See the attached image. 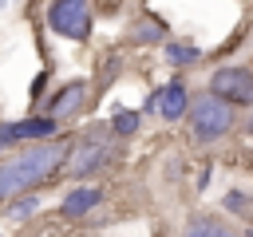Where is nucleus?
Here are the masks:
<instances>
[{
  "instance_id": "6e6552de",
  "label": "nucleus",
  "mask_w": 253,
  "mask_h": 237,
  "mask_svg": "<svg viewBox=\"0 0 253 237\" xmlns=\"http://www.w3.org/2000/svg\"><path fill=\"white\" fill-rule=\"evenodd\" d=\"M83 99H87V83H67L63 91H55L51 99H47V118H67V115H75L79 107H83Z\"/></svg>"
},
{
  "instance_id": "9d476101",
  "label": "nucleus",
  "mask_w": 253,
  "mask_h": 237,
  "mask_svg": "<svg viewBox=\"0 0 253 237\" xmlns=\"http://www.w3.org/2000/svg\"><path fill=\"white\" fill-rule=\"evenodd\" d=\"M186 237H237L229 225H221L217 217H210V213H198V217H190V225H186Z\"/></svg>"
},
{
  "instance_id": "39448f33",
  "label": "nucleus",
  "mask_w": 253,
  "mask_h": 237,
  "mask_svg": "<svg viewBox=\"0 0 253 237\" xmlns=\"http://www.w3.org/2000/svg\"><path fill=\"white\" fill-rule=\"evenodd\" d=\"M210 95L225 99L229 107H249L253 103V71H245V67H217L210 75Z\"/></svg>"
},
{
  "instance_id": "0eeeda50",
  "label": "nucleus",
  "mask_w": 253,
  "mask_h": 237,
  "mask_svg": "<svg viewBox=\"0 0 253 237\" xmlns=\"http://www.w3.org/2000/svg\"><path fill=\"white\" fill-rule=\"evenodd\" d=\"M190 99H194V95H186V87L174 79V83L158 87V91L146 99V107H150L154 115H162V118H170V122H174V118H182V115L190 111Z\"/></svg>"
},
{
  "instance_id": "4468645a",
  "label": "nucleus",
  "mask_w": 253,
  "mask_h": 237,
  "mask_svg": "<svg viewBox=\"0 0 253 237\" xmlns=\"http://www.w3.org/2000/svg\"><path fill=\"white\" fill-rule=\"evenodd\" d=\"M36 209H40V198H36V194H24V198H20V201H16V205H12L8 213H12L16 221H28V217H32Z\"/></svg>"
},
{
  "instance_id": "20e7f679",
  "label": "nucleus",
  "mask_w": 253,
  "mask_h": 237,
  "mask_svg": "<svg viewBox=\"0 0 253 237\" xmlns=\"http://www.w3.org/2000/svg\"><path fill=\"white\" fill-rule=\"evenodd\" d=\"M47 28L63 40L83 43L91 36V0H51L47 4Z\"/></svg>"
},
{
  "instance_id": "2eb2a0df",
  "label": "nucleus",
  "mask_w": 253,
  "mask_h": 237,
  "mask_svg": "<svg viewBox=\"0 0 253 237\" xmlns=\"http://www.w3.org/2000/svg\"><path fill=\"white\" fill-rule=\"evenodd\" d=\"M225 209H229V213H241V217H245V213H249V198H245L241 190H229V194H225Z\"/></svg>"
},
{
  "instance_id": "dca6fc26",
  "label": "nucleus",
  "mask_w": 253,
  "mask_h": 237,
  "mask_svg": "<svg viewBox=\"0 0 253 237\" xmlns=\"http://www.w3.org/2000/svg\"><path fill=\"white\" fill-rule=\"evenodd\" d=\"M249 237H253V229H249Z\"/></svg>"
},
{
  "instance_id": "423d86ee",
  "label": "nucleus",
  "mask_w": 253,
  "mask_h": 237,
  "mask_svg": "<svg viewBox=\"0 0 253 237\" xmlns=\"http://www.w3.org/2000/svg\"><path fill=\"white\" fill-rule=\"evenodd\" d=\"M55 134V118H20V122H0V150L20 146L28 138H51Z\"/></svg>"
},
{
  "instance_id": "ddd939ff",
  "label": "nucleus",
  "mask_w": 253,
  "mask_h": 237,
  "mask_svg": "<svg viewBox=\"0 0 253 237\" xmlns=\"http://www.w3.org/2000/svg\"><path fill=\"white\" fill-rule=\"evenodd\" d=\"M202 51L194 47V43H166V59L170 63H194Z\"/></svg>"
},
{
  "instance_id": "f257e3e1",
  "label": "nucleus",
  "mask_w": 253,
  "mask_h": 237,
  "mask_svg": "<svg viewBox=\"0 0 253 237\" xmlns=\"http://www.w3.org/2000/svg\"><path fill=\"white\" fill-rule=\"evenodd\" d=\"M67 142H32L24 154L0 166V201H8L12 194H32V186L47 182L59 166H67Z\"/></svg>"
},
{
  "instance_id": "7ed1b4c3",
  "label": "nucleus",
  "mask_w": 253,
  "mask_h": 237,
  "mask_svg": "<svg viewBox=\"0 0 253 237\" xmlns=\"http://www.w3.org/2000/svg\"><path fill=\"white\" fill-rule=\"evenodd\" d=\"M107 134H115V130L111 126H91L75 138V146L67 154V174L71 178H87V174H95L111 162V138Z\"/></svg>"
},
{
  "instance_id": "f8f14e48",
  "label": "nucleus",
  "mask_w": 253,
  "mask_h": 237,
  "mask_svg": "<svg viewBox=\"0 0 253 237\" xmlns=\"http://www.w3.org/2000/svg\"><path fill=\"white\" fill-rule=\"evenodd\" d=\"M111 130H115L119 138L134 134V130H138V111H119V115L111 118Z\"/></svg>"
},
{
  "instance_id": "9b49d317",
  "label": "nucleus",
  "mask_w": 253,
  "mask_h": 237,
  "mask_svg": "<svg viewBox=\"0 0 253 237\" xmlns=\"http://www.w3.org/2000/svg\"><path fill=\"white\" fill-rule=\"evenodd\" d=\"M162 36H166L162 20H142V24H134V28H130V43H158Z\"/></svg>"
},
{
  "instance_id": "f03ea898",
  "label": "nucleus",
  "mask_w": 253,
  "mask_h": 237,
  "mask_svg": "<svg viewBox=\"0 0 253 237\" xmlns=\"http://www.w3.org/2000/svg\"><path fill=\"white\" fill-rule=\"evenodd\" d=\"M190 130H194V138H202V142H213V138H225L229 130H233V107L225 103V99H217V95H194L190 99Z\"/></svg>"
},
{
  "instance_id": "1a4fd4ad",
  "label": "nucleus",
  "mask_w": 253,
  "mask_h": 237,
  "mask_svg": "<svg viewBox=\"0 0 253 237\" xmlns=\"http://www.w3.org/2000/svg\"><path fill=\"white\" fill-rule=\"evenodd\" d=\"M99 201H103L99 186H79V190H71V194L59 201V209H63V217H83V213H91Z\"/></svg>"
}]
</instances>
